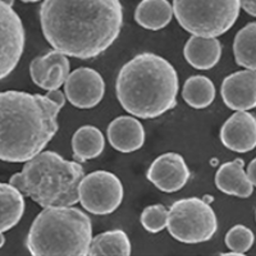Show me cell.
I'll use <instances>...</instances> for the list:
<instances>
[{
  "label": "cell",
  "instance_id": "1",
  "mask_svg": "<svg viewBox=\"0 0 256 256\" xmlns=\"http://www.w3.org/2000/svg\"><path fill=\"white\" fill-rule=\"evenodd\" d=\"M40 24L52 49L94 59L116 42L123 26L120 0H42Z\"/></svg>",
  "mask_w": 256,
  "mask_h": 256
},
{
  "label": "cell",
  "instance_id": "2",
  "mask_svg": "<svg viewBox=\"0 0 256 256\" xmlns=\"http://www.w3.org/2000/svg\"><path fill=\"white\" fill-rule=\"evenodd\" d=\"M66 104L59 90L46 95L9 90L0 92V160L26 163L41 152L58 132Z\"/></svg>",
  "mask_w": 256,
  "mask_h": 256
},
{
  "label": "cell",
  "instance_id": "3",
  "mask_svg": "<svg viewBox=\"0 0 256 256\" xmlns=\"http://www.w3.org/2000/svg\"><path fill=\"white\" fill-rule=\"evenodd\" d=\"M177 70L163 56L141 52L120 68L116 81V99L131 116L154 120L177 105Z\"/></svg>",
  "mask_w": 256,
  "mask_h": 256
},
{
  "label": "cell",
  "instance_id": "4",
  "mask_svg": "<svg viewBox=\"0 0 256 256\" xmlns=\"http://www.w3.org/2000/svg\"><path fill=\"white\" fill-rule=\"evenodd\" d=\"M78 162L66 160L56 152H38L27 160L9 184L41 208L72 206L78 202V186L84 178Z\"/></svg>",
  "mask_w": 256,
  "mask_h": 256
},
{
  "label": "cell",
  "instance_id": "5",
  "mask_svg": "<svg viewBox=\"0 0 256 256\" xmlns=\"http://www.w3.org/2000/svg\"><path fill=\"white\" fill-rule=\"evenodd\" d=\"M92 240L90 216L78 208H44L32 222L26 248L32 256H88Z\"/></svg>",
  "mask_w": 256,
  "mask_h": 256
},
{
  "label": "cell",
  "instance_id": "6",
  "mask_svg": "<svg viewBox=\"0 0 256 256\" xmlns=\"http://www.w3.org/2000/svg\"><path fill=\"white\" fill-rule=\"evenodd\" d=\"M173 14L191 35L218 38L236 24L240 0H173Z\"/></svg>",
  "mask_w": 256,
  "mask_h": 256
},
{
  "label": "cell",
  "instance_id": "7",
  "mask_svg": "<svg viewBox=\"0 0 256 256\" xmlns=\"http://www.w3.org/2000/svg\"><path fill=\"white\" fill-rule=\"evenodd\" d=\"M166 228L169 234L182 244H201L214 237L218 220L209 202L198 198H187L169 208Z\"/></svg>",
  "mask_w": 256,
  "mask_h": 256
},
{
  "label": "cell",
  "instance_id": "8",
  "mask_svg": "<svg viewBox=\"0 0 256 256\" xmlns=\"http://www.w3.org/2000/svg\"><path fill=\"white\" fill-rule=\"evenodd\" d=\"M123 184L116 174L96 170L84 178L78 186V200L82 208L95 216H108L116 212L123 201Z\"/></svg>",
  "mask_w": 256,
  "mask_h": 256
},
{
  "label": "cell",
  "instance_id": "9",
  "mask_svg": "<svg viewBox=\"0 0 256 256\" xmlns=\"http://www.w3.org/2000/svg\"><path fill=\"white\" fill-rule=\"evenodd\" d=\"M26 34L13 6L0 0V81L8 77L20 60Z\"/></svg>",
  "mask_w": 256,
  "mask_h": 256
},
{
  "label": "cell",
  "instance_id": "10",
  "mask_svg": "<svg viewBox=\"0 0 256 256\" xmlns=\"http://www.w3.org/2000/svg\"><path fill=\"white\" fill-rule=\"evenodd\" d=\"M63 86L66 99L78 109L95 108L104 98V80L92 68H77L70 73Z\"/></svg>",
  "mask_w": 256,
  "mask_h": 256
},
{
  "label": "cell",
  "instance_id": "11",
  "mask_svg": "<svg viewBox=\"0 0 256 256\" xmlns=\"http://www.w3.org/2000/svg\"><path fill=\"white\" fill-rule=\"evenodd\" d=\"M191 177L184 156L177 152H166L154 160L148 169V178L160 191L172 194L184 188Z\"/></svg>",
  "mask_w": 256,
  "mask_h": 256
},
{
  "label": "cell",
  "instance_id": "12",
  "mask_svg": "<svg viewBox=\"0 0 256 256\" xmlns=\"http://www.w3.org/2000/svg\"><path fill=\"white\" fill-rule=\"evenodd\" d=\"M70 70L67 56L52 49L31 62L30 76L32 82L42 90H59L70 76Z\"/></svg>",
  "mask_w": 256,
  "mask_h": 256
},
{
  "label": "cell",
  "instance_id": "13",
  "mask_svg": "<svg viewBox=\"0 0 256 256\" xmlns=\"http://www.w3.org/2000/svg\"><path fill=\"white\" fill-rule=\"evenodd\" d=\"M220 95L232 110L256 108V70H244L227 76L222 82Z\"/></svg>",
  "mask_w": 256,
  "mask_h": 256
},
{
  "label": "cell",
  "instance_id": "14",
  "mask_svg": "<svg viewBox=\"0 0 256 256\" xmlns=\"http://www.w3.org/2000/svg\"><path fill=\"white\" fill-rule=\"evenodd\" d=\"M219 137L230 152H251L256 148V116L248 110L236 112L222 126Z\"/></svg>",
  "mask_w": 256,
  "mask_h": 256
},
{
  "label": "cell",
  "instance_id": "15",
  "mask_svg": "<svg viewBox=\"0 0 256 256\" xmlns=\"http://www.w3.org/2000/svg\"><path fill=\"white\" fill-rule=\"evenodd\" d=\"M106 134L112 148L126 154L140 150L145 142L142 123L134 116H120L112 120Z\"/></svg>",
  "mask_w": 256,
  "mask_h": 256
},
{
  "label": "cell",
  "instance_id": "16",
  "mask_svg": "<svg viewBox=\"0 0 256 256\" xmlns=\"http://www.w3.org/2000/svg\"><path fill=\"white\" fill-rule=\"evenodd\" d=\"M244 160L236 159L222 164L216 173V186L226 195L248 198L252 195L254 184L244 169Z\"/></svg>",
  "mask_w": 256,
  "mask_h": 256
},
{
  "label": "cell",
  "instance_id": "17",
  "mask_svg": "<svg viewBox=\"0 0 256 256\" xmlns=\"http://www.w3.org/2000/svg\"><path fill=\"white\" fill-rule=\"evenodd\" d=\"M187 63L198 70L216 67L222 56V44L216 38H202L192 35L184 49Z\"/></svg>",
  "mask_w": 256,
  "mask_h": 256
},
{
  "label": "cell",
  "instance_id": "18",
  "mask_svg": "<svg viewBox=\"0 0 256 256\" xmlns=\"http://www.w3.org/2000/svg\"><path fill=\"white\" fill-rule=\"evenodd\" d=\"M173 16V6L168 0H141L134 10L136 24L150 31H159L168 26Z\"/></svg>",
  "mask_w": 256,
  "mask_h": 256
},
{
  "label": "cell",
  "instance_id": "19",
  "mask_svg": "<svg viewBox=\"0 0 256 256\" xmlns=\"http://www.w3.org/2000/svg\"><path fill=\"white\" fill-rule=\"evenodd\" d=\"M105 148L104 134L95 126H82L72 136L73 159L84 163L96 159L102 154Z\"/></svg>",
  "mask_w": 256,
  "mask_h": 256
},
{
  "label": "cell",
  "instance_id": "20",
  "mask_svg": "<svg viewBox=\"0 0 256 256\" xmlns=\"http://www.w3.org/2000/svg\"><path fill=\"white\" fill-rule=\"evenodd\" d=\"M24 194L10 184L0 182V232L12 230L24 216Z\"/></svg>",
  "mask_w": 256,
  "mask_h": 256
},
{
  "label": "cell",
  "instance_id": "21",
  "mask_svg": "<svg viewBox=\"0 0 256 256\" xmlns=\"http://www.w3.org/2000/svg\"><path fill=\"white\" fill-rule=\"evenodd\" d=\"M131 241L127 233L122 230H106L91 240L88 255L90 256H130Z\"/></svg>",
  "mask_w": 256,
  "mask_h": 256
},
{
  "label": "cell",
  "instance_id": "22",
  "mask_svg": "<svg viewBox=\"0 0 256 256\" xmlns=\"http://www.w3.org/2000/svg\"><path fill=\"white\" fill-rule=\"evenodd\" d=\"M182 98L194 109H205L216 99V86L206 76L196 74L186 80L182 88Z\"/></svg>",
  "mask_w": 256,
  "mask_h": 256
},
{
  "label": "cell",
  "instance_id": "23",
  "mask_svg": "<svg viewBox=\"0 0 256 256\" xmlns=\"http://www.w3.org/2000/svg\"><path fill=\"white\" fill-rule=\"evenodd\" d=\"M233 54L240 67L256 70V22H250L237 32Z\"/></svg>",
  "mask_w": 256,
  "mask_h": 256
},
{
  "label": "cell",
  "instance_id": "24",
  "mask_svg": "<svg viewBox=\"0 0 256 256\" xmlns=\"http://www.w3.org/2000/svg\"><path fill=\"white\" fill-rule=\"evenodd\" d=\"M224 241H226V244H227V248L230 250L244 254L252 248L254 241H255V234L246 226L237 224V226H234V227L228 230Z\"/></svg>",
  "mask_w": 256,
  "mask_h": 256
},
{
  "label": "cell",
  "instance_id": "25",
  "mask_svg": "<svg viewBox=\"0 0 256 256\" xmlns=\"http://www.w3.org/2000/svg\"><path fill=\"white\" fill-rule=\"evenodd\" d=\"M168 210L162 204L150 205L141 212V224L148 232L159 233L166 227Z\"/></svg>",
  "mask_w": 256,
  "mask_h": 256
},
{
  "label": "cell",
  "instance_id": "26",
  "mask_svg": "<svg viewBox=\"0 0 256 256\" xmlns=\"http://www.w3.org/2000/svg\"><path fill=\"white\" fill-rule=\"evenodd\" d=\"M240 3L244 12L252 17H256V0H240Z\"/></svg>",
  "mask_w": 256,
  "mask_h": 256
},
{
  "label": "cell",
  "instance_id": "27",
  "mask_svg": "<svg viewBox=\"0 0 256 256\" xmlns=\"http://www.w3.org/2000/svg\"><path fill=\"white\" fill-rule=\"evenodd\" d=\"M248 177L251 180V184L256 187V158L251 160V163L248 166Z\"/></svg>",
  "mask_w": 256,
  "mask_h": 256
},
{
  "label": "cell",
  "instance_id": "28",
  "mask_svg": "<svg viewBox=\"0 0 256 256\" xmlns=\"http://www.w3.org/2000/svg\"><path fill=\"white\" fill-rule=\"evenodd\" d=\"M222 255H223V256H242V255H244V254L237 252V251H232V250H230V252L222 254Z\"/></svg>",
  "mask_w": 256,
  "mask_h": 256
},
{
  "label": "cell",
  "instance_id": "29",
  "mask_svg": "<svg viewBox=\"0 0 256 256\" xmlns=\"http://www.w3.org/2000/svg\"><path fill=\"white\" fill-rule=\"evenodd\" d=\"M6 244V237H4V232H0V248H3Z\"/></svg>",
  "mask_w": 256,
  "mask_h": 256
},
{
  "label": "cell",
  "instance_id": "30",
  "mask_svg": "<svg viewBox=\"0 0 256 256\" xmlns=\"http://www.w3.org/2000/svg\"><path fill=\"white\" fill-rule=\"evenodd\" d=\"M20 2H24V3H38L41 0H20Z\"/></svg>",
  "mask_w": 256,
  "mask_h": 256
},
{
  "label": "cell",
  "instance_id": "31",
  "mask_svg": "<svg viewBox=\"0 0 256 256\" xmlns=\"http://www.w3.org/2000/svg\"><path fill=\"white\" fill-rule=\"evenodd\" d=\"M255 216H256V212H255Z\"/></svg>",
  "mask_w": 256,
  "mask_h": 256
}]
</instances>
